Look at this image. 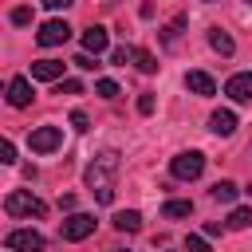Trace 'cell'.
I'll return each mask as SVG.
<instances>
[{
    "instance_id": "27",
    "label": "cell",
    "mask_w": 252,
    "mask_h": 252,
    "mask_svg": "<svg viewBox=\"0 0 252 252\" xmlns=\"http://www.w3.org/2000/svg\"><path fill=\"white\" fill-rule=\"evenodd\" d=\"M0 161H4V165H12V161H16V146H12L8 138L0 142Z\"/></svg>"
},
{
    "instance_id": "1",
    "label": "cell",
    "mask_w": 252,
    "mask_h": 252,
    "mask_svg": "<svg viewBox=\"0 0 252 252\" xmlns=\"http://www.w3.org/2000/svg\"><path fill=\"white\" fill-rule=\"evenodd\" d=\"M114 173H118V150H102L87 165V189L94 193L98 205H110L114 201Z\"/></svg>"
},
{
    "instance_id": "16",
    "label": "cell",
    "mask_w": 252,
    "mask_h": 252,
    "mask_svg": "<svg viewBox=\"0 0 252 252\" xmlns=\"http://www.w3.org/2000/svg\"><path fill=\"white\" fill-rule=\"evenodd\" d=\"M236 193H240V189H236L232 181H217V185H213V201H220V205H232Z\"/></svg>"
},
{
    "instance_id": "32",
    "label": "cell",
    "mask_w": 252,
    "mask_h": 252,
    "mask_svg": "<svg viewBox=\"0 0 252 252\" xmlns=\"http://www.w3.org/2000/svg\"><path fill=\"white\" fill-rule=\"evenodd\" d=\"M205 4H213V0H205Z\"/></svg>"
},
{
    "instance_id": "19",
    "label": "cell",
    "mask_w": 252,
    "mask_h": 252,
    "mask_svg": "<svg viewBox=\"0 0 252 252\" xmlns=\"http://www.w3.org/2000/svg\"><path fill=\"white\" fill-rule=\"evenodd\" d=\"M248 224H252V209H244V205H240V209H232V213H228V228H248Z\"/></svg>"
},
{
    "instance_id": "22",
    "label": "cell",
    "mask_w": 252,
    "mask_h": 252,
    "mask_svg": "<svg viewBox=\"0 0 252 252\" xmlns=\"http://www.w3.org/2000/svg\"><path fill=\"white\" fill-rule=\"evenodd\" d=\"M16 28H24V24H32V8L28 4H20V8H12V16H8Z\"/></svg>"
},
{
    "instance_id": "17",
    "label": "cell",
    "mask_w": 252,
    "mask_h": 252,
    "mask_svg": "<svg viewBox=\"0 0 252 252\" xmlns=\"http://www.w3.org/2000/svg\"><path fill=\"white\" fill-rule=\"evenodd\" d=\"M189 213H193V201H165V205H161V217H169V220L189 217Z\"/></svg>"
},
{
    "instance_id": "25",
    "label": "cell",
    "mask_w": 252,
    "mask_h": 252,
    "mask_svg": "<svg viewBox=\"0 0 252 252\" xmlns=\"http://www.w3.org/2000/svg\"><path fill=\"white\" fill-rule=\"evenodd\" d=\"M71 126L83 134V130H91V118H87V110H71Z\"/></svg>"
},
{
    "instance_id": "11",
    "label": "cell",
    "mask_w": 252,
    "mask_h": 252,
    "mask_svg": "<svg viewBox=\"0 0 252 252\" xmlns=\"http://www.w3.org/2000/svg\"><path fill=\"white\" fill-rule=\"evenodd\" d=\"M83 51H91V55H102V51H106V28L91 24V28L83 32Z\"/></svg>"
},
{
    "instance_id": "3",
    "label": "cell",
    "mask_w": 252,
    "mask_h": 252,
    "mask_svg": "<svg viewBox=\"0 0 252 252\" xmlns=\"http://www.w3.org/2000/svg\"><path fill=\"white\" fill-rule=\"evenodd\" d=\"M169 173H173L177 181H197V177L205 173V154H197V150L177 154V158L169 161Z\"/></svg>"
},
{
    "instance_id": "12",
    "label": "cell",
    "mask_w": 252,
    "mask_h": 252,
    "mask_svg": "<svg viewBox=\"0 0 252 252\" xmlns=\"http://www.w3.org/2000/svg\"><path fill=\"white\" fill-rule=\"evenodd\" d=\"M209 130L220 134V138H228V134L236 130V114H232V110H213V114H209Z\"/></svg>"
},
{
    "instance_id": "13",
    "label": "cell",
    "mask_w": 252,
    "mask_h": 252,
    "mask_svg": "<svg viewBox=\"0 0 252 252\" xmlns=\"http://www.w3.org/2000/svg\"><path fill=\"white\" fill-rule=\"evenodd\" d=\"M185 87H189L193 94H217V83H213V75H205V71H189V75H185Z\"/></svg>"
},
{
    "instance_id": "5",
    "label": "cell",
    "mask_w": 252,
    "mask_h": 252,
    "mask_svg": "<svg viewBox=\"0 0 252 252\" xmlns=\"http://www.w3.org/2000/svg\"><path fill=\"white\" fill-rule=\"evenodd\" d=\"M28 146H32V154H51L63 146V130L59 126H35L28 134Z\"/></svg>"
},
{
    "instance_id": "20",
    "label": "cell",
    "mask_w": 252,
    "mask_h": 252,
    "mask_svg": "<svg viewBox=\"0 0 252 252\" xmlns=\"http://www.w3.org/2000/svg\"><path fill=\"white\" fill-rule=\"evenodd\" d=\"M94 94H98V98H118V83H114V79H98V83H94Z\"/></svg>"
},
{
    "instance_id": "31",
    "label": "cell",
    "mask_w": 252,
    "mask_h": 252,
    "mask_svg": "<svg viewBox=\"0 0 252 252\" xmlns=\"http://www.w3.org/2000/svg\"><path fill=\"white\" fill-rule=\"evenodd\" d=\"M248 193H252V185H248Z\"/></svg>"
},
{
    "instance_id": "2",
    "label": "cell",
    "mask_w": 252,
    "mask_h": 252,
    "mask_svg": "<svg viewBox=\"0 0 252 252\" xmlns=\"http://www.w3.org/2000/svg\"><path fill=\"white\" fill-rule=\"evenodd\" d=\"M4 209H8V217H43L47 213V205L35 193H28V189H12L4 197Z\"/></svg>"
},
{
    "instance_id": "26",
    "label": "cell",
    "mask_w": 252,
    "mask_h": 252,
    "mask_svg": "<svg viewBox=\"0 0 252 252\" xmlns=\"http://www.w3.org/2000/svg\"><path fill=\"white\" fill-rule=\"evenodd\" d=\"M79 91H83L79 79H59V94H79Z\"/></svg>"
},
{
    "instance_id": "21",
    "label": "cell",
    "mask_w": 252,
    "mask_h": 252,
    "mask_svg": "<svg viewBox=\"0 0 252 252\" xmlns=\"http://www.w3.org/2000/svg\"><path fill=\"white\" fill-rule=\"evenodd\" d=\"M181 28H185V16H177V20H169V24H165V28H161V39H165V43H173V39H177V32H181Z\"/></svg>"
},
{
    "instance_id": "4",
    "label": "cell",
    "mask_w": 252,
    "mask_h": 252,
    "mask_svg": "<svg viewBox=\"0 0 252 252\" xmlns=\"http://www.w3.org/2000/svg\"><path fill=\"white\" fill-rule=\"evenodd\" d=\"M43 232H35V228H12L8 236H4V248L8 252H43Z\"/></svg>"
},
{
    "instance_id": "18",
    "label": "cell",
    "mask_w": 252,
    "mask_h": 252,
    "mask_svg": "<svg viewBox=\"0 0 252 252\" xmlns=\"http://www.w3.org/2000/svg\"><path fill=\"white\" fill-rule=\"evenodd\" d=\"M134 63H138V71H146V75H154V71H158V59H154L146 47H138V51H134Z\"/></svg>"
},
{
    "instance_id": "28",
    "label": "cell",
    "mask_w": 252,
    "mask_h": 252,
    "mask_svg": "<svg viewBox=\"0 0 252 252\" xmlns=\"http://www.w3.org/2000/svg\"><path fill=\"white\" fill-rule=\"evenodd\" d=\"M71 63H75V67H83V71H94V59H91V51H79Z\"/></svg>"
},
{
    "instance_id": "24",
    "label": "cell",
    "mask_w": 252,
    "mask_h": 252,
    "mask_svg": "<svg viewBox=\"0 0 252 252\" xmlns=\"http://www.w3.org/2000/svg\"><path fill=\"white\" fill-rule=\"evenodd\" d=\"M185 252H213L205 236H185Z\"/></svg>"
},
{
    "instance_id": "8",
    "label": "cell",
    "mask_w": 252,
    "mask_h": 252,
    "mask_svg": "<svg viewBox=\"0 0 252 252\" xmlns=\"http://www.w3.org/2000/svg\"><path fill=\"white\" fill-rule=\"evenodd\" d=\"M32 98H35V91H32V79H24V75H16V79H8V106H32Z\"/></svg>"
},
{
    "instance_id": "29",
    "label": "cell",
    "mask_w": 252,
    "mask_h": 252,
    "mask_svg": "<svg viewBox=\"0 0 252 252\" xmlns=\"http://www.w3.org/2000/svg\"><path fill=\"white\" fill-rule=\"evenodd\" d=\"M138 114H154V94H138Z\"/></svg>"
},
{
    "instance_id": "6",
    "label": "cell",
    "mask_w": 252,
    "mask_h": 252,
    "mask_svg": "<svg viewBox=\"0 0 252 252\" xmlns=\"http://www.w3.org/2000/svg\"><path fill=\"white\" fill-rule=\"evenodd\" d=\"M94 224H98V220H94L91 213H71V217L59 224V236H63V240H87V236L94 232Z\"/></svg>"
},
{
    "instance_id": "10",
    "label": "cell",
    "mask_w": 252,
    "mask_h": 252,
    "mask_svg": "<svg viewBox=\"0 0 252 252\" xmlns=\"http://www.w3.org/2000/svg\"><path fill=\"white\" fill-rule=\"evenodd\" d=\"M32 79H39V83H59V79H63V63H59V59H35V63H32Z\"/></svg>"
},
{
    "instance_id": "9",
    "label": "cell",
    "mask_w": 252,
    "mask_h": 252,
    "mask_svg": "<svg viewBox=\"0 0 252 252\" xmlns=\"http://www.w3.org/2000/svg\"><path fill=\"white\" fill-rule=\"evenodd\" d=\"M224 94L232 102H252V71H236L228 83H224Z\"/></svg>"
},
{
    "instance_id": "30",
    "label": "cell",
    "mask_w": 252,
    "mask_h": 252,
    "mask_svg": "<svg viewBox=\"0 0 252 252\" xmlns=\"http://www.w3.org/2000/svg\"><path fill=\"white\" fill-rule=\"evenodd\" d=\"M67 4H75V0H43V8H67Z\"/></svg>"
},
{
    "instance_id": "14",
    "label": "cell",
    "mask_w": 252,
    "mask_h": 252,
    "mask_svg": "<svg viewBox=\"0 0 252 252\" xmlns=\"http://www.w3.org/2000/svg\"><path fill=\"white\" fill-rule=\"evenodd\" d=\"M114 228H118V232H138V228H142V213H138V209L114 213Z\"/></svg>"
},
{
    "instance_id": "15",
    "label": "cell",
    "mask_w": 252,
    "mask_h": 252,
    "mask_svg": "<svg viewBox=\"0 0 252 252\" xmlns=\"http://www.w3.org/2000/svg\"><path fill=\"white\" fill-rule=\"evenodd\" d=\"M209 47H213V51H220V55H232V51H236L232 35H228V32H220V28H209Z\"/></svg>"
},
{
    "instance_id": "7",
    "label": "cell",
    "mask_w": 252,
    "mask_h": 252,
    "mask_svg": "<svg viewBox=\"0 0 252 252\" xmlns=\"http://www.w3.org/2000/svg\"><path fill=\"white\" fill-rule=\"evenodd\" d=\"M67 35H71V24H67V20H47V24L35 32V43H39V47H59V43H67Z\"/></svg>"
},
{
    "instance_id": "23",
    "label": "cell",
    "mask_w": 252,
    "mask_h": 252,
    "mask_svg": "<svg viewBox=\"0 0 252 252\" xmlns=\"http://www.w3.org/2000/svg\"><path fill=\"white\" fill-rule=\"evenodd\" d=\"M130 59H134V47H114L110 51V63H118V67H126Z\"/></svg>"
}]
</instances>
